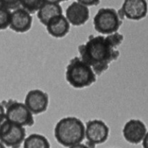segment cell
Wrapping results in <instances>:
<instances>
[{"mask_svg": "<svg viewBox=\"0 0 148 148\" xmlns=\"http://www.w3.org/2000/svg\"><path fill=\"white\" fill-rule=\"evenodd\" d=\"M23 148H51V145L45 136L34 133L25 137Z\"/></svg>", "mask_w": 148, "mask_h": 148, "instance_id": "15", "label": "cell"}, {"mask_svg": "<svg viewBox=\"0 0 148 148\" xmlns=\"http://www.w3.org/2000/svg\"><path fill=\"white\" fill-rule=\"evenodd\" d=\"M0 148H6V146L1 142H0Z\"/></svg>", "mask_w": 148, "mask_h": 148, "instance_id": "24", "label": "cell"}, {"mask_svg": "<svg viewBox=\"0 0 148 148\" xmlns=\"http://www.w3.org/2000/svg\"><path fill=\"white\" fill-rule=\"evenodd\" d=\"M0 4L10 10H14L20 7L21 0H0Z\"/></svg>", "mask_w": 148, "mask_h": 148, "instance_id": "18", "label": "cell"}, {"mask_svg": "<svg viewBox=\"0 0 148 148\" xmlns=\"http://www.w3.org/2000/svg\"><path fill=\"white\" fill-rule=\"evenodd\" d=\"M6 118L13 124L22 127H32L34 124L33 114L27 108L25 104L10 99L3 101Z\"/></svg>", "mask_w": 148, "mask_h": 148, "instance_id": "5", "label": "cell"}, {"mask_svg": "<svg viewBox=\"0 0 148 148\" xmlns=\"http://www.w3.org/2000/svg\"><path fill=\"white\" fill-rule=\"evenodd\" d=\"M77 1L87 6V7H92L99 4L101 0H77Z\"/></svg>", "mask_w": 148, "mask_h": 148, "instance_id": "19", "label": "cell"}, {"mask_svg": "<svg viewBox=\"0 0 148 148\" xmlns=\"http://www.w3.org/2000/svg\"><path fill=\"white\" fill-rule=\"evenodd\" d=\"M69 148H95V145H93L87 142L85 144L80 143H78V144L74 145L72 146H70V147H69Z\"/></svg>", "mask_w": 148, "mask_h": 148, "instance_id": "20", "label": "cell"}, {"mask_svg": "<svg viewBox=\"0 0 148 148\" xmlns=\"http://www.w3.org/2000/svg\"><path fill=\"white\" fill-rule=\"evenodd\" d=\"M122 134L124 138L131 144L141 143L147 134V129L144 122L140 119H130L124 124Z\"/></svg>", "mask_w": 148, "mask_h": 148, "instance_id": "10", "label": "cell"}, {"mask_svg": "<svg viewBox=\"0 0 148 148\" xmlns=\"http://www.w3.org/2000/svg\"><path fill=\"white\" fill-rule=\"evenodd\" d=\"M64 1H69V0H64Z\"/></svg>", "mask_w": 148, "mask_h": 148, "instance_id": "25", "label": "cell"}, {"mask_svg": "<svg viewBox=\"0 0 148 148\" xmlns=\"http://www.w3.org/2000/svg\"><path fill=\"white\" fill-rule=\"evenodd\" d=\"M124 36L121 33L102 36H90L88 41L78 46L80 58L91 66L96 75H101L109 67L110 64L120 56L117 48L122 43Z\"/></svg>", "mask_w": 148, "mask_h": 148, "instance_id": "1", "label": "cell"}, {"mask_svg": "<svg viewBox=\"0 0 148 148\" xmlns=\"http://www.w3.org/2000/svg\"><path fill=\"white\" fill-rule=\"evenodd\" d=\"M11 10L0 4V30H6L9 27Z\"/></svg>", "mask_w": 148, "mask_h": 148, "instance_id": "17", "label": "cell"}, {"mask_svg": "<svg viewBox=\"0 0 148 148\" xmlns=\"http://www.w3.org/2000/svg\"><path fill=\"white\" fill-rule=\"evenodd\" d=\"M48 33L56 38H62L69 33L70 24L63 14L52 17L46 25Z\"/></svg>", "mask_w": 148, "mask_h": 148, "instance_id": "13", "label": "cell"}, {"mask_svg": "<svg viewBox=\"0 0 148 148\" xmlns=\"http://www.w3.org/2000/svg\"><path fill=\"white\" fill-rule=\"evenodd\" d=\"M4 108L3 106L2 103L0 102V114H4Z\"/></svg>", "mask_w": 148, "mask_h": 148, "instance_id": "23", "label": "cell"}, {"mask_svg": "<svg viewBox=\"0 0 148 148\" xmlns=\"http://www.w3.org/2000/svg\"><path fill=\"white\" fill-rule=\"evenodd\" d=\"M24 103L33 114H40L47 110L49 103V95L41 90H31L26 95Z\"/></svg>", "mask_w": 148, "mask_h": 148, "instance_id": "9", "label": "cell"}, {"mask_svg": "<svg viewBox=\"0 0 148 148\" xmlns=\"http://www.w3.org/2000/svg\"><path fill=\"white\" fill-rule=\"evenodd\" d=\"M109 132V127L102 120H90L85 126V138L93 145L103 144L108 140Z\"/></svg>", "mask_w": 148, "mask_h": 148, "instance_id": "7", "label": "cell"}, {"mask_svg": "<svg viewBox=\"0 0 148 148\" xmlns=\"http://www.w3.org/2000/svg\"><path fill=\"white\" fill-rule=\"evenodd\" d=\"M33 17L31 14L23 7H18L11 12L9 27L18 33H24L28 31L32 27Z\"/></svg>", "mask_w": 148, "mask_h": 148, "instance_id": "11", "label": "cell"}, {"mask_svg": "<svg viewBox=\"0 0 148 148\" xmlns=\"http://www.w3.org/2000/svg\"><path fill=\"white\" fill-rule=\"evenodd\" d=\"M147 10L146 0H124L118 12L123 18L126 17L129 20L137 21L147 16Z\"/></svg>", "mask_w": 148, "mask_h": 148, "instance_id": "8", "label": "cell"}, {"mask_svg": "<svg viewBox=\"0 0 148 148\" xmlns=\"http://www.w3.org/2000/svg\"><path fill=\"white\" fill-rule=\"evenodd\" d=\"M147 137L148 134L144 137V139L143 140V141L141 142L143 143V148H147Z\"/></svg>", "mask_w": 148, "mask_h": 148, "instance_id": "22", "label": "cell"}, {"mask_svg": "<svg viewBox=\"0 0 148 148\" xmlns=\"http://www.w3.org/2000/svg\"><path fill=\"white\" fill-rule=\"evenodd\" d=\"M63 14V10L60 4L43 3L37 12V17L41 24L46 26L52 17Z\"/></svg>", "mask_w": 148, "mask_h": 148, "instance_id": "14", "label": "cell"}, {"mask_svg": "<svg viewBox=\"0 0 148 148\" xmlns=\"http://www.w3.org/2000/svg\"><path fill=\"white\" fill-rule=\"evenodd\" d=\"M65 17L69 24L72 25H83L89 20V8L78 1H74L66 8Z\"/></svg>", "mask_w": 148, "mask_h": 148, "instance_id": "12", "label": "cell"}, {"mask_svg": "<svg viewBox=\"0 0 148 148\" xmlns=\"http://www.w3.org/2000/svg\"><path fill=\"white\" fill-rule=\"evenodd\" d=\"M43 3H54V4H60L64 0H43Z\"/></svg>", "mask_w": 148, "mask_h": 148, "instance_id": "21", "label": "cell"}, {"mask_svg": "<svg viewBox=\"0 0 148 148\" xmlns=\"http://www.w3.org/2000/svg\"><path fill=\"white\" fill-rule=\"evenodd\" d=\"M26 137L24 127L13 124L6 118L0 124V142L11 148H19Z\"/></svg>", "mask_w": 148, "mask_h": 148, "instance_id": "6", "label": "cell"}, {"mask_svg": "<svg viewBox=\"0 0 148 148\" xmlns=\"http://www.w3.org/2000/svg\"><path fill=\"white\" fill-rule=\"evenodd\" d=\"M43 4V0H21L20 6L30 14H34L38 12Z\"/></svg>", "mask_w": 148, "mask_h": 148, "instance_id": "16", "label": "cell"}, {"mask_svg": "<svg viewBox=\"0 0 148 148\" xmlns=\"http://www.w3.org/2000/svg\"><path fill=\"white\" fill-rule=\"evenodd\" d=\"M96 76L91 66L78 56L72 58L66 67V82L76 89L91 86L96 82Z\"/></svg>", "mask_w": 148, "mask_h": 148, "instance_id": "3", "label": "cell"}, {"mask_svg": "<svg viewBox=\"0 0 148 148\" xmlns=\"http://www.w3.org/2000/svg\"><path fill=\"white\" fill-rule=\"evenodd\" d=\"M123 23V17L114 8H101L93 18L94 28L103 35L118 32Z\"/></svg>", "mask_w": 148, "mask_h": 148, "instance_id": "4", "label": "cell"}, {"mask_svg": "<svg viewBox=\"0 0 148 148\" xmlns=\"http://www.w3.org/2000/svg\"><path fill=\"white\" fill-rule=\"evenodd\" d=\"M53 132L59 144L69 147L85 140V124L77 117H64L56 123Z\"/></svg>", "mask_w": 148, "mask_h": 148, "instance_id": "2", "label": "cell"}]
</instances>
